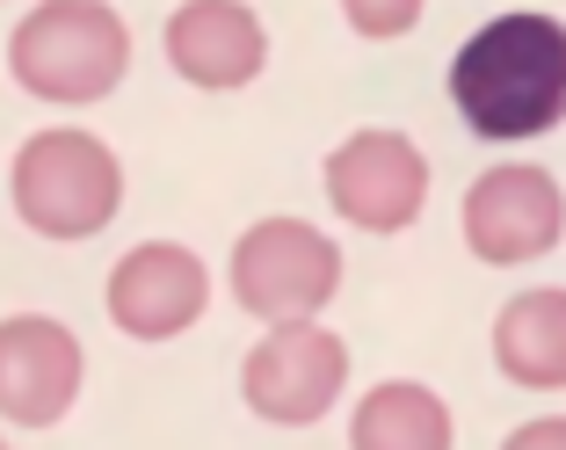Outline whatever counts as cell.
<instances>
[{
  "mask_svg": "<svg viewBox=\"0 0 566 450\" xmlns=\"http://www.w3.org/2000/svg\"><path fill=\"white\" fill-rule=\"evenodd\" d=\"M226 284L233 305L269 327L283 320H319L327 299L342 291V248H334L319 226L305 218H262L233 240V262H226Z\"/></svg>",
  "mask_w": 566,
  "mask_h": 450,
  "instance_id": "cell-4",
  "label": "cell"
},
{
  "mask_svg": "<svg viewBox=\"0 0 566 450\" xmlns=\"http://www.w3.org/2000/svg\"><path fill=\"white\" fill-rule=\"evenodd\" d=\"M160 44H167V66L182 73L189 87H211V95L248 87L269 66V30L248 0H182L167 15Z\"/></svg>",
  "mask_w": 566,
  "mask_h": 450,
  "instance_id": "cell-10",
  "label": "cell"
},
{
  "mask_svg": "<svg viewBox=\"0 0 566 450\" xmlns=\"http://www.w3.org/2000/svg\"><path fill=\"white\" fill-rule=\"evenodd\" d=\"M211 305V269L182 240H146L109 269V320L132 342H175Z\"/></svg>",
  "mask_w": 566,
  "mask_h": 450,
  "instance_id": "cell-8",
  "label": "cell"
},
{
  "mask_svg": "<svg viewBox=\"0 0 566 450\" xmlns=\"http://www.w3.org/2000/svg\"><path fill=\"white\" fill-rule=\"evenodd\" d=\"M501 450H566V415H537V421H523V429H509Z\"/></svg>",
  "mask_w": 566,
  "mask_h": 450,
  "instance_id": "cell-14",
  "label": "cell"
},
{
  "mask_svg": "<svg viewBox=\"0 0 566 450\" xmlns=\"http://www.w3.org/2000/svg\"><path fill=\"white\" fill-rule=\"evenodd\" d=\"M81 342L73 327L44 313H15L0 320V421H15V429H51V421H66L73 400H81Z\"/></svg>",
  "mask_w": 566,
  "mask_h": 450,
  "instance_id": "cell-9",
  "label": "cell"
},
{
  "mask_svg": "<svg viewBox=\"0 0 566 450\" xmlns=\"http://www.w3.org/2000/svg\"><path fill=\"white\" fill-rule=\"evenodd\" d=\"M458 443V421L450 400L429 393L421 378H385L370 385L349 415V450H450Z\"/></svg>",
  "mask_w": 566,
  "mask_h": 450,
  "instance_id": "cell-12",
  "label": "cell"
},
{
  "mask_svg": "<svg viewBox=\"0 0 566 450\" xmlns=\"http://www.w3.org/2000/svg\"><path fill=\"white\" fill-rule=\"evenodd\" d=\"M349 393V342L319 320H283L240 364V400L276 429H313Z\"/></svg>",
  "mask_w": 566,
  "mask_h": 450,
  "instance_id": "cell-5",
  "label": "cell"
},
{
  "mask_svg": "<svg viewBox=\"0 0 566 450\" xmlns=\"http://www.w3.org/2000/svg\"><path fill=\"white\" fill-rule=\"evenodd\" d=\"M450 109L472 138L516 146L566 124V22L559 15H494L450 59Z\"/></svg>",
  "mask_w": 566,
  "mask_h": 450,
  "instance_id": "cell-1",
  "label": "cell"
},
{
  "mask_svg": "<svg viewBox=\"0 0 566 450\" xmlns=\"http://www.w3.org/2000/svg\"><path fill=\"white\" fill-rule=\"evenodd\" d=\"M421 8L429 0H342V22L356 36H370V44H392V36H407L421 22Z\"/></svg>",
  "mask_w": 566,
  "mask_h": 450,
  "instance_id": "cell-13",
  "label": "cell"
},
{
  "mask_svg": "<svg viewBox=\"0 0 566 450\" xmlns=\"http://www.w3.org/2000/svg\"><path fill=\"white\" fill-rule=\"evenodd\" d=\"M566 233V189L552 182V167H486L465 189V248L494 269H523L552 254Z\"/></svg>",
  "mask_w": 566,
  "mask_h": 450,
  "instance_id": "cell-7",
  "label": "cell"
},
{
  "mask_svg": "<svg viewBox=\"0 0 566 450\" xmlns=\"http://www.w3.org/2000/svg\"><path fill=\"white\" fill-rule=\"evenodd\" d=\"M327 203L342 226L364 233H407L429 203V160L407 132H349L327 153Z\"/></svg>",
  "mask_w": 566,
  "mask_h": 450,
  "instance_id": "cell-6",
  "label": "cell"
},
{
  "mask_svg": "<svg viewBox=\"0 0 566 450\" xmlns=\"http://www.w3.org/2000/svg\"><path fill=\"white\" fill-rule=\"evenodd\" d=\"M0 450H8V443H0Z\"/></svg>",
  "mask_w": 566,
  "mask_h": 450,
  "instance_id": "cell-15",
  "label": "cell"
},
{
  "mask_svg": "<svg viewBox=\"0 0 566 450\" xmlns=\"http://www.w3.org/2000/svg\"><path fill=\"white\" fill-rule=\"evenodd\" d=\"M124 203V160L81 124H51L15 153V211L36 240H87Z\"/></svg>",
  "mask_w": 566,
  "mask_h": 450,
  "instance_id": "cell-3",
  "label": "cell"
},
{
  "mask_svg": "<svg viewBox=\"0 0 566 450\" xmlns=\"http://www.w3.org/2000/svg\"><path fill=\"white\" fill-rule=\"evenodd\" d=\"M8 73L51 109H87L132 73V30L109 0H44L8 36Z\"/></svg>",
  "mask_w": 566,
  "mask_h": 450,
  "instance_id": "cell-2",
  "label": "cell"
},
{
  "mask_svg": "<svg viewBox=\"0 0 566 450\" xmlns=\"http://www.w3.org/2000/svg\"><path fill=\"white\" fill-rule=\"evenodd\" d=\"M494 364L523 393H566V291L537 284L494 313Z\"/></svg>",
  "mask_w": 566,
  "mask_h": 450,
  "instance_id": "cell-11",
  "label": "cell"
}]
</instances>
